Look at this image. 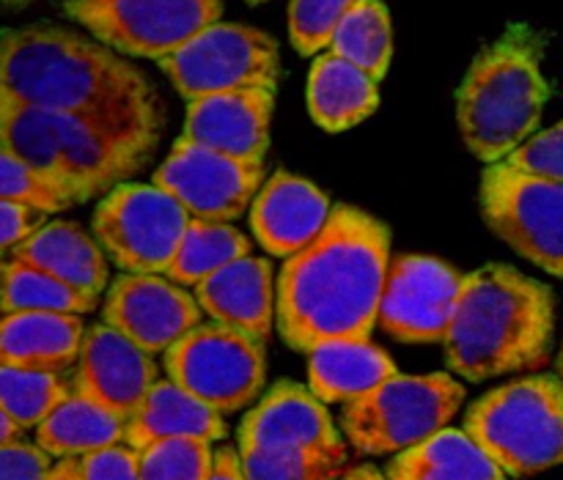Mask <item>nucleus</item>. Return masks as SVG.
<instances>
[{"label":"nucleus","instance_id":"6ab92c4d","mask_svg":"<svg viewBox=\"0 0 563 480\" xmlns=\"http://www.w3.org/2000/svg\"><path fill=\"white\" fill-rule=\"evenodd\" d=\"M333 209L328 192L302 176L278 170L264 181L251 206L253 236L269 256L286 261L322 234Z\"/></svg>","mask_w":563,"mask_h":480},{"label":"nucleus","instance_id":"a211bd4d","mask_svg":"<svg viewBox=\"0 0 563 480\" xmlns=\"http://www.w3.org/2000/svg\"><path fill=\"white\" fill-rule=\"evenodd\" d=\"M275 91L269 88L212 93V97L187 102L181 135L229 157L264 163L269 148Z\"/></svg>","mask_w":563,"mask_h":480},{"label":"nucleus","instance_id":"c85d7f7f","mask_svg":"<svg viewBox=\"0 0 563 480\" xmlns=\"http://www.w3.org/2000/svg\"><path fill=\"white\" fill-rule=\"evenodd\" d=\"M328 49L383 80L394 58V25L383 0H357Z\"/></svg>","mask_w":563,"mask_h":480},{"label":"nucleus","instance_id":"a18cd8bd","mask_svg":"<svg viewBox=\"0 0 563 480\" xmlns=\"http://www.w3.org/2000/svg\"><path fill=\"white\" fill-rule=\"evenodd\" d=\"M555 373H559V379L563 382V346H561V351H559V360H555Z\"/></svg>","mask_w":563,"mask_h":480},{"label":"nucleus","instance_id":"f704fd0d","mask_svg":"<svg viewBox=\"0 0 563 480\" xmlns=\"http://www.w3.org/2000/svg\"><path fill=\"white\" fill-rule=\"evenodd\" d=\"M357 0H291L289 3V38L297 55L308 58L319 49H328L335 31L350 14Z\"/></svg>","mask_w":563,"mask_h":480},{"label":"nucleus","instance_id":"f257e3e1","mask_svg":"<svg viewBox=\"0 0 563 480\" xmlns=\"http://www.w3.org/2000/svg\"><path fill=\"white\" fill-rule=\"evenodd\" d=\"M0 102L77 115L152 154L165 126L157 91L132 60L60 25L5 27Z\"/></svg>","mask_w":563,"mask_h":480},{"label":"nucleus","instance_id":"f03ea898","mask_svg":"<svg viewBox=\"0 0 563 480\" xmlns=\"http://www.w3.org/2000/svg\"><path fill=\"white\" fill-rule=\"evenodd\" d=\"M388 269V225L339 203L322 234L280 267L275 313L280 341L300 355L330 341H368Z\"/></svg>","mask_w":563,"mask_h":480},{"label":"nucleus","instance_id":"6e6552de","mask_svg":"<svg viewBox=\"0 0 563 480\" xmlns=\"http://www.w3.org/2000/svg\"><path fill=\"white\" fill-rule=\"evenodd\" d=\"M170 382L220 415L258 404L267 384V346L218 322H201L163 355Z\"/></svg>","mask_w":563,"mask_h":480},{"label":"nucleus","instance_id":"ddd939ff","mask_svg":"<svg viewBox=\"0 0 563 480\" xmlns=\"http://www.w3.org/2000/svg\"><path fill=\"white\" fill-rule=\"evenodd\" d=\"M264 176V163L229 157L181 135L154 170L152 185L170 192L192 220L234 223L253 206Z\"/></svg>","mask_w":563,"mask_h":480},{"label":"nucleus","instance_id":"20e7f679","mask_svg":"<svg viewBox=\"0 0 563 480\" xmlns=\"http://www.w3.org/2000/svg\"><path fill=\"white\" fill-rule=\"evenodd\" d=\"M542 58L544 36L526 22L506 27L473 58L456 88V126L473 157L498 165L537 135L550 99Z\"/></svg>","mask_w":563,"mask_h":480},{"label":"nucleus","instance_id":"ea45409f","mask_svg":"<svg viewBox=\"0 0 563 480\" xmlns=\"http://www.w3.org/2000/svg\"><path fill=\"white\" fill-rule=\"evenodd\" d=\"M209 480H245L240 450L231 445H220V450H214V470Z\"/></svg>","mask_w":563,"mask_h":480},{"label":"nucleus","instance_id":"37998d69","mask_svg":"<svg viewBox=\"0 0 563 480\" xmlns=\"http://www.w3.org/2000/svg\"><path fill=\"white\" fill-rule=\"evenodd\" d=\"M341 480H390L388 472L377 470L374 465H357L352 467V470H346L344 476H341Z\"/></svg>","mask_w":563,"mask_h":480},{"label":"nucleus","instance_id":"c03bdc74","mask_svg":"<svg viewBox=\"0 0 563 480\" xmlns=\"http://www.w3.org/2000/svg\"><path fill=\"white\" fill-rule=\"evenodd\" d=\"M0 3H3L5 11H22L25 5L36 3V0H0Z\"/></svg>","mask_w":563,"mask_h":480},{"label":"nucleus","instance_id":"4be33fe9","mask_svg":"<svg viewBox=\"0 0 563 480\" xmlns=\"http://www.w3.org/2000/svg\"><path fill=\"white\" fill-rule=\"evenodd\" d=\"M86 333V322L75 313H9L0 324V362L27 371L71 373Z\"/></svg>","mask_w":563,"mask_h":480},{"label":"nucleus","instance_id":"7c9ffc66","mask_svg":"<svg viewBox=\"0 0 563 480\" xmlns=\"http://www.w3.org/2000/svg\"><path fill=\"white\" fill-rule=\"evenodd\" d=\"M71 395H75L71 373L0 368V406L22 428H38Z\"/></svg>","mask_w":563,"mask_h":480},{"label":"nucleus","instance_id":"4468645a","mask_svg":"<svg viewBox=\"0 0 563 480\" xmlns=\"http://www.w3.org/2000/svg\"><path fill=\"white\" fill-rule=\"evenodd\" d=\"M465 275L429 256L390 258L377 327L399 344H438L454 319Z\"/></svg>","mask_w":563,"mask_h":480},{"label":"nucleus","instance_id":"0eeeda50","mask_svg":"<svg viewBox=\"0 0 563 480\" xmlns=\"http://www.w3.org/2000/svg\"><path fill=\"white\" fill-rule=\"evenodd\" d=\"M465 395V384L454 373H396L344 404L341 432L361 456H399L449 428Z\"/></svg>","mask_w":563,"mask_h":480},{"label":"nucleus","instance_id":"9d476101","mask_svg":"<svg viewBox=\"0 0 563 480\" xmlns=\"http://www.w3.org/2000/svg\"><path fill=\"white\" fill-rule=\"evenodd\" d=\"M64 14L124 58L163 60L223 16V0H64Z\"/></svg>","mask_w":563,"mask_h":480},{"label":"nucleus","instance_id":"2eb2a0df","mask_svg":"<svg viewBox=\"0 0 563 480\" xmlns=\"http://www.w3.org/2000/svg\"><path fill=\"white\" fill-rule=\"evenodd\" d=\"M196 294L168 275H126L110 280L102 302V322L141 346L148 355H165L179 338L203 322Z\"/></svg>","mask_w":563,"mask_h":480},{"label":"nucleus","instance_id":"39448f33","mask_svg":"<svg viewBox=\"0 0 563 480\" xmlns=\"http://www.w3.org/2000/svg\"><path fill=\"white\" fill-rule=\"evenodd\" d=\"M0 146L58 181L77 206L126 185L152 159L91 121L16 102H0Z\"/></svg>","mask_w":563,"mask_h":480},{"label":"nucleus","instance_id":"f3484780","mask_svg":"<svg viewBox=\"0 0 563 480\" xmlns=\"http://www.w3.org/2000/svg\"><path fill=\"white\" fill-rule=\"evenodd\" d=\"M236 443L262 448H291L324 456L346 465V437L330 417L328 404L313 395L311 388L297 382H278L245 412Z\"/></svg>","mask_w":563,"mask_h":480},{"label":"nucleus","instance_id":"b1692460","mask_svg":"<svg viewBox=\"0 0 563 480\" xmlns=\"http://www.w3.org/2000/svg\"><path fill=\"white\" fill-rule=\"evenodd\" d=\"M223 417L225 415L198 401L196 395L187 393L176 382L159 379L148 393L143 410L126 423L124 443L135 450L174 437L220 443V439L229 437V426H225Z\"/></svg>","mask_w":563,"mask_h":480},{"label":"nucleus","instance_id":"c756f323","mask_svg":"<svg viewBox=\"0 0 563 480\" xmlns=\"http://www.w3.org/2000/svg\"><path fill=\"white\" fill-rule=\"evenodd\" d=\"M93 308H99L97 300L80 294L55 275L14 258H3V316L25 311L86 316Z\"/></svg>","mask_w":563,"mask_h":480},{"label":"nucleus","instance_id":"c9c22d12","mask_svg":"<svg viewBox=\"0 0 563 480\" xmlns=\"http://www.w3.org/2000/svg\"><path fill=\"white\" fill-rule=\"evenodd\" d=\"M515 170L563 185V121L528 137L515 154L504 159Z\"/></svg>","mask_w":563,"mask_h":480},{"label":"nucleus","instance_id":"dca6fc26","mask_svg":"<svg viewBox=\"0 0 563 480\" xmlns=\"http://www.w3.org/2000/svg\"><path fill=\"white\" fill-rule=\"evenodd\" d=\"M71 379L77 395L130 423L159 382V371L148 351L110 324L99 322L88 327Z\"/></svg>","mask_w":563,"mask_h":480},{"label":"nucleus","instance_id":"a878e982","mask_svg":"<svg viewBox=\"0 0 563 480\" xmlns=\"http://www.w3.org/2000/svg\"><path fill=\"white\" fill-rule=\"evenodd\" d=\"M390 480H506L465 428H443L385 467Z\"/></svg>","mask_w":563,"mask_h":480},{"label":"nucleus","instance_id":"49530a36","mask_svg":"<svg viewBox=\"0 0 563 480\" xmlns=\"http://www.w3.org/2000/svg\"><path fill=\"white\" fill-rule=\"evenodd\" d=\"M251 5H258V3H269V0H247Z\"/></svg>","mask_w":563,"mask_h":480},{"label":"nucleus","instance_id":"412c9836","mask_svg":"<svg viewBox=\"0 0 563 480\" xmlns=\"http://www.w3.org/2000/svg\"><path fill=\"white\" fill-rule=\"evenodd\" d=\"M3 258L44 269L97 302L110 289L108 253L93 231L77 220H53Z\"/></svg>","mask_w":563,"mask_h":480},{"label":"nucleus","instance_id":"423d86ee","mask_svg":"<svg viewBox=\"0 0 563 480\" xmlns=\"http://www.w3.org/2000/svg\"><path fill=\"white\" fill-rule=\"evenodd\" d=\"M465 432L509 478L563 465V382L537 373L489 390L465 415Z\"/></svg>","mask_w":563,"mask_h":480},{"label":"nucleus","instance_id":"aec40b11","mask_svg":"<svg viewBox=\"0 0 563 480\" xmlns=\"http://www.w3.org/2000/svg\"><path fill=\"white\" fill-rule=\"evenodd\" d=\"M209 322L225 324L267 346L278 313V283L267 258L245 256L192 289Z\"/></svg>","mask_w":563,"mask_h":480},{"label":"nucleus","instance_id":"7ed1b4c3","mask_svg":"<svg viewBox=\"0 0 563 480\" xmlns=\"http://www.w3.org/2000/svg\"><path fill=\"white\" fill-rule=\"evenodd\" d=\"M555 297L550 286L506 264L465 275L443 338L451 373L487 382L542 368L553 351Z\"/></svg>","mask_w":563,"mask_h":480},{"label":"nucleus","instance_id":"a19ab883","mask_svg":"<svg viewBox=\"0 0 563 480\" xmlns=\"http://www.w3.org/2000/svg\"><path fill=\"white\" fill-rule=\"evenodd\" d=\"M47 480H82L80 459H58Z\"/></svg>","mask_w":563,"mask_h":480},{"label":"nucleus","instance_id":"f8f14e48","mask_svg":"<svg viewBox=\"0 0 563 480\" xmlns=\"http://www.w3.org/2000/svg\"><path fill=\"white\" fill-rule=\"evenodd\" d=\"M482 214L517 256L563 280V185L489 165L482 174Z\"/></svg>","mask_w":563,"mask_h":480},{"label":"nucleus","instance_id":"72a5a7b5","mask_svg":"<svg viewBox=\"0 0 563 480\" xmlns=\"http://www.w3.org/2000/svg\"><path fill=\"white\" fill-rule=\"evenodd\" d=\"M0 192H3V201L25 203V206L47 214H60L77 206L75 198L58 181H53L5 148H0Z\"/></svg>","mask_w":563,"mask_h":480},{"label":"nucleus","instance_id":"cd10ccee","mask_svg":"<svg viewBox=\"0 0 563 480\" xmlns=\"http://www.w3.org/2000/svg\"><path fill=\"white\" fill-rule=\"evenodd\" d=\"M253 242L234 228L231 223H209V220H190L181 239L179 253L165 275L174 283L196 289L214 272H220L229 264L251 256Z\"/></svg>","mask_w":563,"mask_h":480},{"label":"nucleus","instance_id":"79ce46f5","mask_svg":"<svg viewBox=\"0 0 563 480\" xmlns=\"http://www.w3.org/2000/svg\"><path fill=\"white\" fill-rule=\"evenodd\" d=\"M22 432H25V428H22L14 417L5 415V412H0V445L20 443Z\"/></svg>","mask_w":563,"mask_h":480},{"label":"nucleus","instance_id":"473e14b6","mask_svg":"<svg viewBox=\"0 0 563 480\" xmlns=\"http://www.w3.org/2000/svg\"><path fill=\"white\" fill-rule=\"evenodd\" d=\"M137 454L141 480H209L214 470V450L207 439H163Z\"/></svg>","mask_w":563,"mask_h":480},{"label":"nucleus","instance_id":"e433bc0d","mask_svg":"<svg viewBox=\"0 0 563 480\" xmlns=\"http://www.w3.org/2000/svg\"><path fill=\"white\" fill-rule=\"evenodd\" d=\"M53 467V456L36 443L0 445V480H47Z\"/></svg>","mask_w":563,"mask_h":480},{"label":"nucleus","instance_id":"4c0bfd02","mask_svg":"<svg viewBox=\"0 0 563 480\" xmlns=\"http://www.w3.org/2000/svg\"><path fill=\"white\" fill-rule=\"evenodd\" d=\"M80 465L82 480H141V454L126 443L82 456Z\"/></svg>","mask_w":563,"mask_h":480},{"label":"nucleus","instance_id":"5701e85b","mask_svg":"<svg viewBox=\"0 0 563 480\" xmlns=\"http://www.w3.org/2000/svg\"><path fill=\"white\" fill-rule=\"evenodd\" d=\"M399 373L383 346L368 341H330L308 355V388L324 404H350Z\"/></svg>","mask_w":563,"mask_h":480},{"label":"nucleus","instance_id":"2f4dec72","mask_svg":"<svg viewBox=\"0 0 563 480\" xmlns=\"http://www.w3.org/2000/svg\"><path fill=\"white\" fill-rule=\"evenodd\" d=\"M245 480H341L344 465L308 450L236 443Z\"/></svg>","mask_w":563,"mask_h":480},{"label":"nucleus","instance_id":"1a4fd4ad","mask_svg":"<svg viewBox=\"0 0 563 480\" xmlns=\"http://www.w3.org/2000/svg\"><path fill=\"white\" fill-rule=\"evenodd\" d=\"M190 220L187 209L163 187L126 181L99 198L91 231L121 272L165 275Z\"/></svg>","mask_w":563,"mask_h":480},{"label":"nucleus","instance_id":"58836bf2","mask_svg":"<svg viewBox=\"0 0 563 480\" xmlns=\"http://www.w3.org/2000/svg\"><path fill=\"white\" fill-rule=\"evenodd\" d=\"M47 212H38V209L25 206V203L3 201L0 203V220H3V236H0V250L3 256H9L16 245L31 239L33 234L47 225Z\"/></svg>","mask_w":563,"mask_h":480},{"label":"nucleus","instance_id":"bb28decb","mask_svg":"<svg viewBox=\"0 0 563 480\" xmlns=\"http://www.w3.org/2000/svg\"><path fill=\"white\" fill-rule=\"evenodd\" d=\"M126 423L82 395H71L42 426L33 443L58 459H82L88 454L124 443Z\"/></svg>","mask_w":563,"mask_h":480},{"label":"nucleus","instance_id":"393cba45","mask_svg":"<svg viewBox=\"0 0 563 480\" xmlns=\"http://www.w3.org/2000/svg\"><path fill=\"white\" fill-rule=\"evenodd\" d=\"M306 99L311 119L322 130L346 132L363 124L377 110L379 80L328 49L308 71Z\"/></svg>","mask_w":563,"mask_h":480},{"label":"nucleus","instance_id":"9b49d317","mask_svg":"<svg viewBox=\"0 0 563 480\" xmlns=\"http://www.w3.org/2000/svg\"><path fill=\"white\" fill-rule=\"evenodd\" d=\"M157 64L185 102L242 88L275 91L280 80L278 42L240 22H214Z\"/></svg>","mask_w":563,"mask_h":480}]
</instances>
